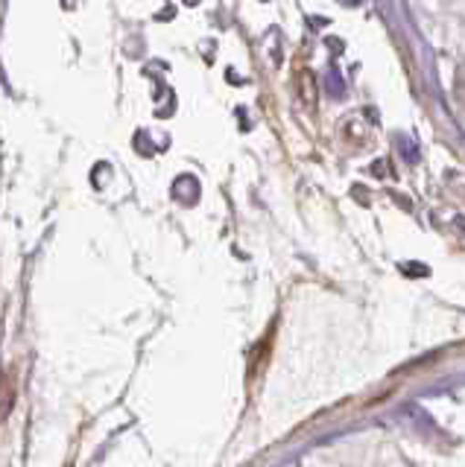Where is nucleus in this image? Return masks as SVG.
<instances>
[{"label":"nucleus","instance_id":"f257e3e1","mask_svg":"<svg viewBox=\"0 0 465 467\" xmlns=\"http://www.w3.org/2000/svg\"><path fill=\"white\" fill-rule=\"evenodd\" d=\"M401 152L407 155V161H418V150L407 138H401Z\"/></svg>","mask_w":465,"mask_h":467}]
</instances>
